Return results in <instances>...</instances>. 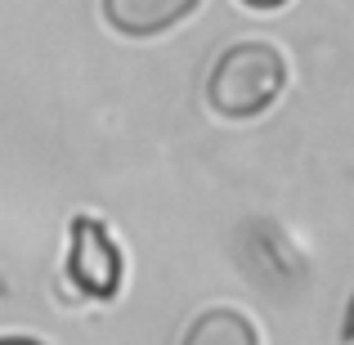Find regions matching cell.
Instances as JSON below:
<instances>
[{
    "label": "cell",
    "mask_w": 354,
    "mask_h": 345,
    "mask_svg": "<svg viewBox=\"0 0 354 345\" xmlns=\"http://www.w3.org/2000/svg\"><path fill=\"white\" fill-rule=\"evenodd\" d=\"M68 278L77 283V292L95 296V301H113L121 292V247L113 242V233L90 216L72 220Z\"/></svg>",
    "instance_id": "cell-2"
},
{
    "label": "cell",
    "mask_w": 354,
    "mask_h": 345,
    "mask_svg": "<svg viewBox=\"0 0 354 345\" xmlns=\"http://www.w3.org/2000/svg\"><path fill=\"white\" fill-rule=\"evenodd\" d=\"M0 345H45V341H36V337H0Z\"/></svg>",
    "instance_id": "cell-6"
},
{
    "label": "cell",
    "mask_w": 354,
    "mask_h": 345,
    "mask_svg": "<svg viewBox=\"0 0 354 345\" xmlns=\"http://www.w3.org/2000/svg\"><path fill=\"white\" fill-rule=\"evenodd\" d=\"M287 86V59L269 41H238L207 77V104L229 121H251L278 104Z\"/></svg>",
    "instance_id": "cell-1"
},
{
    "label": "cell",
    "mask_w": 354,
    "mask_h": 345,
    "mask_svg": "<svg viewBox=\"0 0 354 345\" xmlns=\"http://www.w3.org/2000/svg\"><path fill=\"white\" fill-rule=\"evenodd\" d=\"M198 5L202 0H104V18L113 32L144 41V36H162L180 27Z\"/></svg>",
    "instance_id": "cell-3"
},
{
    "label": "cell",
    "mask_w": 354,
    "mask_h": 345,
    "mask_svg": "<svg viewBox=\"0 0 354 345\" xmlns=\"http://www.w3.org/2000/svg\"><path fill=\"white\" fill-rule=\"evenodd\" d=\"M247 9H260V14H269V9H283L287 0H242Z\"/></svg>",
    "instance_id": "cell-5"
},
{
    "label": "cell",
    "mask_w": 354,
    "mask_h": 345,
    "mask_svg": "<svg viewBox=\"0 0 354 345\" xmlns=\"http://www.w3.org/2000/svg\"><path fill=\"white\" fill-rule=\"evenodd\" d=\"M180 345H260V337H256V328H251V319L242 310L216 305V310L198 314V319L189 323V332H184Z\"/></svg>",
    "instance_id": "cell-4"
}]
</instances>
